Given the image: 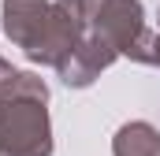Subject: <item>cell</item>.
Masks as SVG:
<instances>
[{
  "mask_svg": "<svg viewBox=\"0 0 160 156\" xmlns=\"http://www.w3.org/2000/svg\"><path fill=\"white\" fill-rule=\"evenodd\" d=\"M116 156H160V138L149 130V126L134 123V126H127V130L119 134Z\"/></svg>",
  "mask_w": 160,
  "mask_h": 156,
  "instance_id": "6da1fadb",
  "label": "cell"
}]
</instances>
